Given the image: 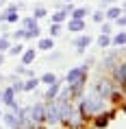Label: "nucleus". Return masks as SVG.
Returning <instances> with one entry per match:
<instances>
[{"mask_svg": "<svg viewBox=\"0 0 126 129\" xmlns=\"http://www.w3.org/2000/svg\"><path fill=\"white\" fill-rule=\"evenodd\" d=\"M65 11H63V9H61V11H57V13H54L52 15V22H57V24H61V22H63V20H65Z\"/></svg>", "mask_w": 126, "mask_h": 129, "instance_id": "4be33fe9", "label": "nucleus"}, {"mask_svg": "<svg viewBox=\"0 0 126 129\" xmlns=\"http://www.w3.org/2000/svg\"><path fill=\"white\" fill-rule=\"evenodd\" d=\"M2 81H5V77H2V75H0V83H2Z\"/></svg>", "mask_w": 126, "mask_h": 129, "instance_id": "e433bc0d", "label": "nucleus"}, {"mask_svg": "<svg viewBox=\"0 0 126 129\" xmlns=\"http://www.w3.org/2000/svg\"><path fill=\"white\" fill-rule=\"evenodd\" d=\"M85 79H87V63L85 66H78V68H72L65 77V81H67L70 88H83Z\"/></svg>", "mask_w": 126, "mask_h": 129, "instance_id": "f03ea898", "label": "nucleus"}, {"mask_svg": "<svg viewBox=\"0 0 126 129\" xmlns=\"http://www.w3.org/2000/svg\"><path fill=\"white\" fill-rule=\"evenodd\" d=\"M70 31H72V33H78V31H83V28H85V22L83 20H70Z\"/></svg>", "mask_w": 126, "mask_h": 129, "instance_id": "ddd939ff", "label": "nucleus"}, {"mask_svg": "<svg viewBox=\"0 0 126 129\" xmlns=\"http://www.w3.org/2000/svg\"><path fill=\"white\" fill-rule=\"evenodd\" d=\"M57 81V75H52V72H46V75L39 79V83H46V85H50V83Z\"/></svg>", "mask_w": 126, "mask_h": 129, "instance_id": "aec40b11", "label": "nucleus"}, {"mask_svg": "<svg viewBox=\"0 0 126 129\" xmlns=\"http://www.w3.org/2000/svg\"><path fill=\"white\" fill-rule=\"evenodd\" d=\"M13 37H15V40H24V37H26V31L20 28V31H15V33H13Z\"/></svg>", "mask_w": 126, "mask_h": 129, "instance_id": "c85d7f7f", "label": "nucleus"}, {"mask_svg": "<svg viewBox=\"0 0 126 129\" xmlns=\"http://www.w3.org/2000/svg\"><path fill=\"white\" fill-rule=\"evenodd\" d=\"M11 90H13V92H22V90H24V81H15L13 85H11Z\"/></svg>", "mask_w": 126, "mask_h": 129, "instance_id": "cd10ccee", "label": "nucleus"}, {"mask_svg": "<svg viewBox=\"0 0 126 129\" xmlns=\"http://www.w3.org/2000/svg\"><path fill=\"white\" fill-rule=\"evenodd\" d=\"M104 109V99L100 94H96V92H89V94L83 99V103H80V114L87 116V114H98V112H102Z\"/></svg>", "mask_w": 126, "mask_h": 129, "instance_id": "f257e3e1", "label": "nucleus"}, {"mask_svg": "<svg viewBox=\"0 0 126 129\" xmlns=\"http://www.w3.org/2000/svg\"><path fill=\"white\" fill-rule=\"evenodd\" d=\"M96 94H100L102 99H109L111 96V92H113V88H111V81H106V79H100L98 83H96V90H93Z\"/></svg>", "mask_w": 126, "mask_h": 129, "instance_id": "20e7f679", "label": "nucleus"}, {"mask_svg": "<svg viewBox=\"0 0 126 129\" xmlns=\"http://www.w3.org/2000/svg\"><path fill=\"white\" fill-rule=\"evenodd\" d=\"M18 112H20V109H18ZM18 112H7V114L2 116V118H5V122H7L9 127L13 129L15 125H18Z\"/></svg>", "mask_w": 126, "mask_h": 129, "instance_id": "9b49d317", "label": "nucleus"}, {"mask_svg": "<svg viewBox=\"0 0 126 129\" xmlns=\"http://www.w3.org/2000/svg\"><path fill=\"white\" fill-rule=\"evenodd\" d=\"M44 120L50 122V125H57V122L61 120V116H59V107H57V103H54V101H50L46 107H44Z\"/></svg>", "mask_w": 126, "mask_h": 129, "instance_id": "7ed1b4c3", "label": "nucleus"}, {"mask_svg": "<svg viewBox=\"0 0 126 129\" xmlns=\"http://www.w3.org/2000/svg\"><path fill=\"white\" fill-rule=\"evenodd\" d=\"M37 85H39V79H37V77H31L28 81H24V90H26V92H31V90H35Z\"/></svg>", "mask_w": 126, "mask_h": 129, "instance_id": "dca6fc26", "label": "nucleus"}, {"mask_svg": "<svg viewBox=\"0 0 126 129\" xmlns=\"http://www.w3.org/2000/svg\"><path fill=\"white\" fill-rule=\"evenodd\" d=\"M115 22H117L119 26H126V15H119V18H117Z\"/></svg>", "mask_w": 126, "mask_h": 129, "instance_id": "c756f323", "label": "nucleus"}, {"mask_svg": "<svg viewBox=\"0 0 126 129\" xmlns=\"http://www.w3.org/2000/svg\"><path fill=\"white\" fill-rule=\"evenodd\" d=\"M102 33H104V35L111 33V24H102Z\"/></svg>", "mask_w": 126, "mask_h": 129, "instance_id": "7c9ffc66", "label": "nucleus"}, {"mask_svg": "<svg viewBox=\"0 0 126 129\" xmlns=\"http://www.w3.org/2000/svg\"><path fill=\"white\" fill-rule=\"evenodd\" d=\"M119 9H122V15H126V2H124V5H122Z\"/></svg>", "mask_w": 126, "mask_h": 129, "instance_id": "72a5a7b5", "label": "nucleus"}, {"mask_svg": "<svg viewBox=\"0 0 126 129\" xmlns=\"http://www.w3.org/2000/svg\"><path fill=\"white\" fill-rule=\"evenodd\" d=\"M109 118H111V114H104V116H98V120H96V127H104L106 122H109Z\"/></svg>", "mask_w": 126, "mask_h": 129, "instance_id": "5701e85b", "label": "nucleus"}, {"mask_svg": "<svg viewBox=\"0 0 126 129\" xmlns=\"http://www.w3.org/2000/svg\"><path fill=\"white\" fill-rule=\"evenodd\" d=\"M59 33H61V24H57V22H52V24H50V37H57Z\"/></svg>", "mask_w": 126, "mask_h": 129, "instance_id": "b1692460", "label": "nucleus"}, {"mask_svg": "<svg viewBox=\"0 0 126 129\" xmlns=\"http://www.w3.org/2000/svg\"><path fill=\"white\" fill-rule=\"evenodd\" d=\"M124 112H126V105H124Z\"/></svg>", "mask_w": 126, "mask_h": 129, "instance_id": "58836bf2", "label": "nucleus"}, {"mask_svg": "<svg viewBox=\"0 0 126 129\" xmlns=\"http://www.w3.org/2000/svg\"><path fill=\"white\" fill-rule=\"evenodd\" d=\"M9 46H11V44H9V37H0V53H5Z\"/></svg>", "mask_w": 126, "mask_h": 129, "instance_id": "a878e982", "label": "nucleus"}, {"mask_svg": "<svg viewBox=\"0 0 126 129\" xmlns=\"http://www.w3.org/2000/svg\"><path fill=\"white\" fill-rule=\"evenodd\" d=\"M0 22H7V11H2V13H0Z\"/></svg>", "mask_w": 126, "mask_h": 129, "instance_id": "473e14b6", "label": "nucleus"}, {"mask_svg": "<svg viewBox=\"0 0 126 129\" xmlns=\"http://www.w3.org/2000/svg\"><path fill=\"white\" fill-rule=\"evenodd\" d=\"M15 101V92L11 88H7V90H2V94H0V103H13Z\"/></svg>", "mask_w": 126, "mask_h": 129, "instance_id": "9d476101", "label": "nucleus"}, {"mask_svg": "<svg viewBox=\"0 0 126 129\" xmlns=\"http://www.w3.org/2000/svg\"><path fill=\"white\" fill-rule=\"evenodd\" d=\"M106 18H109V20H117L119 15H122V9L119 7H106Z\"/></svg>", "mask_w": 126, "mask_h": 129, "instance_id": "f8f14e48", "label": "nucleus"}, {"mask_svg": "<svg viewBox=\"0 0 126 129\" xmlns=\"http://www.w3.org/2000/svg\"><path fill=\"white\" fill-rule=\"evenodd\" d=\"M65 2H72V0H65Z\"/></svg>", "mask_w": 126, "mask_h": 129, "instance_id": "4c0bfd02", "label": "nucleus"}, {"mask_svg": "<svg viewBox=\"0 0 126 129\" xmlns=\"http://www.w3.org/2000/svg\"><path fill=\"white\" fill-rule=\"evenodd\" d=\"M22 61H24V66H31L35 61V48H24L22 50Z\"/></svg>", "mask_w": 126, "mask_h": 129, "instance_id": "1a4fd4ad", "label": "nucleus"}, {"mask_svg": "<svg viewBox=\"0 0 126 129\" xmlns=\"http://www.w3.org/2000/svg\"><path fill=\"white\" fill-rule=\"evenodd\" d=\"M37 46H39L41 50H52V48H54V42H52V37H44V40H39Z\"/></svg>", "mask_w": 126, "mask_h": 129, "instance_id": "4468645a", "label": "nucleus"}, {"mask_svg": "<svg viewBox=\"0 0 126 129\" xmlns=\"http://www.w3.org/2000/svg\"><path fill=\"white\" fill-rule=\"evenodd\" d=\"M46 15H48V11H46L44 7H35V11H33V18H35V20H39V18H46Z\"/></svg>", "mask_w": 126, "mask_h": 129, "instance_id": "412c9836", "label": "nucleus"}, {"mask_svg": "<svg viewBox=\"0 0 126 129\" xmlns=\"http://www.w3.org/2000/svg\"><path fill=\"white\" fill-rule=\"evenodd\" d=\"M22 24H24V31H26V37H39V26H37L35 18H26Z\"/></svg>", "mask_w": 126, "mask_h": 129, "instance_id": "39448f33", "label": "nucleus"}, {"mask_svg": "<svg viewBox=\"0 0 126 129\" xmlns=\"http://www.w3.org/2000/svg\"><path fill=\"white\" fill-rule=\"evenodd\" d=\"M18 20H20V15L15 11H7V22H18Z\"/></svg>", "mask_w": 126, "mask_h": 129, "instance_id": "bb28decb", "label": "nucleus"}, {"mask_svg": "<svg viewBox=\"0 0 126 129\" xmlns=\"http://www.w3.org/2000/svg\"><path fill=\"white\" fill-rule=\"evenodd\" d=\"M91 20L93 22H104V11H93V13H91Z\"/></svg>", "mask_w": 126, "mask_h": 129, "instance_id": "393cba45", "label": "nucleus"}, {"mask_svg": "<svg viewBox=\"0 0 126 129\" xmlns=\"http://www.w3.org/2000/svg\"><path fill=\"white\" fill-rule=\"evenodd\" d=\"M98 46H100V48H109V46H111V37L102 33V35L98 37Z\"/></svg>", "mask_w": 126, "mask_h": 129, "instance_id": "a211bd4d", "label": "nucleus"}, {"mask_svg": "<svg viewBox=\"0 0 126 129\" xmlns=\"http://www.w3.org/2000/svg\"><path fill=\"white\" fill-rule=\"evenodd\" d=\"M113 77H115V81H117V83L124 85V83H126V63H117V66H113Z\"/></svg>", "mask_w": 126, "mask_h": 129, "instance_id": "423d86ee", "label": "nucleus"}, {"mask_svg": "<svg viewBox=\"0 0 126 129\" xmlns=\"http://www.w3.org/2000/svg\"><path fill=\"white\" fill-rule=\"evenodd\" d=\"M2 63H5V57H2V53H0V66H2Z\"/></svg>", "mask_w": 126, "mask_h": 129, "instance_id": "f704fd0d", "label": "nucleus"}, {"mask_svg": "<svg viewBox=\"0 0 126 129\" xmlns=\"http://www.w3.org/2000/svg\"><path fill=\"white\" fill-rule=\"evenodd\" d=\"M87 13H89V11H87L85 7H80V9H72V20H83Z\"/></svg>", "mask_w": 126, "mask_h": 129, "instance_id": "2eb2a0df", "label": "nucleus"}, {"mask_svg": "<svg viewBox=\"0 0 126 129\" xmlns=\"http://www.w3.org/2000/svg\"><path fill=\"white\" fill-rule=\"evenodd\" d=\"M24 44H20V42H18V44H15V46H9L7 50H9V55H22V50H24Z\"/></svg>", "mask_w": 126, "mask_h": 129, "instance_id": "6ab92c4d", "label": "nucleus"}, {"mask_svg": "<svg viewBox=\"0 0 126 129\" xmlns=\"http://www.w3.org/2000/svg\"><path fill=\"white\" fill-rule=\"evenodd\" d=\"M59 90H61V83H59V79H57L54 83H50V85H48L46 99H48V101H54V99H57V94H59Z\"/></svg>", "mask_w": 126, "mask_h": 129, "instance_id": "6e6552de", "label": "nucleus"}, {"mask_svg": "<svg viewBox=\"0 0 126 129\" xmlns=\"http://www.w3.org/2000/svg\"><path fill=\"white\" fill-rule=\"evenodd\" d=\"M122 44H126V33H124V31L117 33V35L111 40V46H122Z\"/></svg>", "mask_w": 126, "mask_h": 129, "instance_id": "f3484780", "label": "nucleus"}, {"mask_svg": "<svg viewBox=\"0 0 126 129\" xmlns=\"http://www.w3.org/2000/svg\"><path fill=\"white\" fill-rule=\"evenodd\" d=\"M5 2H7V0H0V7H2V5H5Z\"/></svg>", "mask_w": 126, "mask_h": 129, "instance_id": "c9c22d12", "label": "nucleus"}, {"mask_svg": "<svg viewBox=\"0 0 126 129\" xmlns=\"http://www.w3.org/2000/svg\"><path fill=\"white\" fill-rule=\"evenodd\" d=\"M89 44H91V37H89V35H80V37H76V40H74V46L78 48V53H83Z\"/></svg>", "mask_w": 126, "mask_h": 129, "instance_id": "0eeeda50", "label": "nucleus"}, {"mask_svg": "<svg viewBox=\"0 0 126 129\" xmlns=\"http://www.w3.org/2000/svg\"><path fill=\"white\" fill-rule=\"evenodd\" d=\"M113 2H115V0H100V5H102V7H111Z\"/></svg>", "mask_w": 126, "mask_h": 129, "instance_id": "2f4dec72", "label": "nucleus"}]
</instances>
